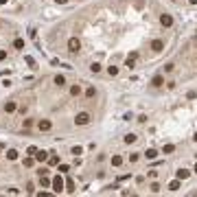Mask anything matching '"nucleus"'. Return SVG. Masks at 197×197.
Segmentation results:
<instances>
[{"instance_id":"nucleus-24","label":"nucleus","mask_w":197,"mask_h":197,"mask_svg":"<svg viewBox=\"0 0 197 197\" xmlns=\"http://www.w3.org/2000/svg\"><path fill=\"white\" fill-rule=\"evenodd\" d=\"M7 158H9V160H18V151H15V149H9V151H7Z\"/></svg>"},{"instance_id":"nucleus-33","label":"nucleus","mask_w":197,"mask_h":197,"mask_svg":"<svg viewBox=\"0 0 197 197\" xmlns=\"http://www.w3.org/2000/svg\"><path fill=\"white\" fill-rule=\"evenodd\" d=\"M31 125H33V120H31V118H27V120H24V129H29Z\"/></svg>"},{"instance_id":"nucleus-19","label":"nucleus","mask_w":197,"mask_h":197,"mask_svg":"<svg viewBox=\"0 0 197 197\" xmlns=\"http://www.w3.org/2000/svg\"><path fill=\"white\" fill-rule=\"evenodd\" d=\"M125 66H127L129 70H134V68H136V59H132V57H127V59H125Z\"/></svg>"},{"instance_id":"nucleus-29","label":"nucleus","mask_w":197,"mask_h":197,"mask_svg":"<svg viewBox=\"0 0 197 197\" xmlns=\"http://www.w3.org/2000/svg\"><path fill=\"white\" fill-rule=\"evenodd\" d=\"M138 160H140L138 153H129V162H138Z\"/></svg>"},{"instance_id":"nucleus-5","label":"nucleus","mask_w":197,"mask_h":197,"mask_svg":"<svg viewBox=\"0 0 197 197\" xmlns=\"http://www.w3.org/2000/svg\"><path fill=\"white\" fill-rule=\"evenodd\" d=\"M160 24H162L164 29H171V27H173V18H171L169 13H162L160 15Z\"/></svg>"},{"instance_id":"nucleus-38","label":"nucleus","mask_w":197,"mask_h":197,"mask_svg":"<svg viewBox=\"0 0 197 197\" xmlns=\"http://www.w3.org/2000/svg\"><path fill=\"white\" fill-rule=\"evenodd\" d=\"M193 140H195V142H197V134H195V136H193Z\"/></svg>"},{"instance_id":"nucleus-9","label":"nucleus","mask_w":197,"mask_h":197,"mask_svg":"<svg viewBox=\"0 0 197 197\" xmlns=\"http://www.w3.org/2000/svg\"><path fill=\"white\" fill-rule=\"evenodd\" d=\"M33 158H35L37 162H46V160H48V151H35Z\"/></svg>"},{"instance_id":"nucleus-28","label":"nucleus","mask_w":197,"mask_h":197,"mask_svg":"<svg viewBox=\"0 0 197 197\" xmlns=\"http://www.w3.org/2000/svg\"><path fill=\"white\" fill-rule=\"evenodd\" d=\"M90 70H92V72H101V64H92Z\"/></svg>"},{"instance_id":"nucleus-32","label":"nucleus","mask_w":197,"mask_h":197,"mask_svg":"<svg viewBox=\"0 0 197 197\" xmlns=\"http://www.w3.org/2000/svg\"><path fill=\"white\" fill-rule=\"evenodd\" d=\"M66 171H70L68 164H59V173H66Z\"/></svg>"},{"instance_id":"nucleus-8","label":"nucleus","mask_w":197,"mask_h":197,"mask_svg":"<svg viewBox=\"0 0 197 197\" xmlns=\"http://www.w3.org/2000/svg\"><path fill=\"white\" fill-rule=\"evenodd\" d=\"M15 110H18V103H15V101H7V103H5V112H7V114H13Z\"/></svg>"},{"instance_id":"nucleus-10","label":"nucleus","mask_w":197,"mask_h":197,"mask_svg":"<svg viewBox=\"0 0 197 197\" xmlns=\"http://www.w3.org/2000/svg\"><path fill=\"white\" fill-rule=\"evenodd\" d=\"M188 175H191V171H188V169H180V171H178V173H175V178H178L180 182H184V180H186Z\"/></svg>"},{"instance_id":"nucleus-15","label":"nucleus","mask_w":197,"mask_h":197,"mask_svg":"<svg viewBox=\"0 0 197 197\" xmlns=\"http://www.w3.org/2000/svg\"><path fill=\"white\" fill-rule=\"evenodd\" d=\"M123 164V156H112V166H120Z\"/></svg>"},{"instance_id":"nucleus-14","label":"nucleus","mask_w":197,"mask_h":197,"mask_svg":"<svg viewBox=\"0 0 197 197\" xmlns=\"http://www.w3.org/2000/svg\"><path fill=\"white\" fill-rule=\"evenodd\" d=\"M156 156H158V151H156V149H147V151H145V158H147V160H153Z\"/></svg>"},{"instance_id":"nucleus-40","label":"nucleus","mask_w":197,"mask_h":197,"mask_svg":"<svg viewBox=\"0 0 197 197\" xmlns=\"http://www.w3.org/2000/svg\"><path fill=\"white\" fill-rule=\"evenodd\" d=\"M193 171H195V173H197V164H195V169H193Z\"/></svg>"},{"instance_id":"nucleus-6","label":"nucleus","mask_w":197,"mask_h":197,"mask_svg":"<svg viewBox=\"0 0 197 197\" xmlns=\"http://www.w3.org/2000/svg\"><path fill=\"white\" fill-rule=\"evenodd\" d=\"M162 48H164V42H162V40H153V42H151V51H153V53H160Z\"/></svg>"},{"instance_id":"nucleus-12","label":"nucleus","mask_w":197,"mask_h":197,"mask_svg":"<svg viewBox=\"0 0 197 197\" xmlns=\"http://www.w3.org/2000/svg\"><path fill=\"white\" fill-rule=\"evenodd\" d=\"M94 96H96V88L94 86H88L86 88V98H94Z\"/></svg>"},{"instance_id":"nucleus-34","label":"nucleus","mask_w":197,"mask_h":197,"mask_svg":"<svg viewBox=\"0 0 197 197\" xmlns=\"http://www.w3.org/2000/svg\"><path fill=\"white\" fill-rule=\"evenodd\" d=\"M7 59V51H2V48H0V61H5Z\"/></svg>"},{"instance_id":"nucleus-3","label":"nucleus","mask_w":197,"mask_h":197,"mask_svg":"<svg viewBox=\"0 0 197 197\" xmlns=\"http://www.w3.org/2000/svg\"><path fill=\"white\" fill-rule=\"evenodd\" d=\"M37 129H40V132H51V129H53V120H48V118L37 120Z\"/></svg>"},{"instance_id":"nucleus-13","label":"nucleus","mask_w":197,"mask_h":197,"mask_svg":"<svg viewBox=\"0 0 197 197\" xmlns=\"http://www.w3.org/2000/svg\"><path fill=\"white\" fill-rule=\"evenodd\" d=\"M162 83H164V79H162V75H156V77H153V81H151V86H156V88H160Z\"/></svg>"},{"instance_id":"nucleus-2","label":"nucleus","mask_w":197,"mask_h":197,"mask_svg":"<svg viewBox=\"0 0 197 197\" xmlns=\"http://www.w3.org/2000/svg\"><path fill=\"white\" fill-rule=\"evenodd\" d=\"M68 51H70V53H79V51H81V42H79L77 37H70V40H68Z\"/></svg>"},{"instance_id":"nucleus-1","label":"nucleus","mask_w":197,"mask_h":197,"mask_svg":"<svg viewBox=\"0 0 197 197\" xmlns=\"http://www.w3.org/2000/svg\"><path fill=\"white\" fill-rule=\"evenodd\" d=\"M90 120H92V114H90V112H79V114L75 116V125H77V127H83V125H88Z\"/></svg>"},{"instance_id":"nucleus-22","label":"nucleus","mask_w":197,"mask_h":197,"mask_svg":"<svg viewBox=\"0 0 197 197\" xmlns=\"http://www.w3.org/2000/svg\"><path fill=\"white\" fill-rule=\"evenodd\" d=\"M70 153H72V156H81V153H83V147H72Z\"/></svg>"},{"instance_id":"nucleus-41","label":"nucleus","mask_w":197,"mask_h":197,"mask_svg":"<svg viewBox=\"0 0 197 197\" xmlns=\"http://www.w3.org/2000/svg\"><path fill=\"white\" fill-rule=\"evenodd\" d=\"M195 40H197V33H195Z\"/></svg>"},{"instance_id":"nucleus-25","label":"nucleus","mask_w":197,"mask_h":197,"mask_svg":"<svg viewBox=\"0 0 197 197\" xmlns=\"http://www.w3.org/2000/svg\"><path fill=\"white\" fill-rule=\"evenodd\" d=\"M107 75H110V77H116V75H118V68H116V66H110V68H107Z\"/></svg>"},{"instance_id":"nucleus-21","label":"nucleus","mask_w":197,"mask_h":197,"mask_svg":"<svg viewBox=\"0 0 197 197\" xmlns=\"http://www.w3.org/2000/svg\"><path fill=\"white\" fill-rule=\"evenodd\" d=\"M22 164H24V166H33V164H35V158H33V156L24 158V162H22Z\"/></svg>"},{"instance_id":"nucleus-26","label":"nucleus","mask_w":197,"mask_h":197,"mask_svg":"<svg viewBox=\"0 0 197 197\" xmlns=\"http://www.w3.org/2000/svg\"><path fill=\"white\" fill-rule=\"evenodd\" d=\"M48 164H59V158H57V156H51V153H48Z\"/></svg>"},{"instance_id":"nucleus-16","label":"nucleus","mask_w":197,"mask_h":197,"mask_svg":"<svg viewBox=\"0 0 197 197\" xmlns=\"http://www.w3.org/2000/svg\"><path fill=\"white\" fill-rule=\"evenodd\" d=\"M169 191H180V180H178V178H175L173 182L169 184Z\"/></svg>"},{"instance_id":"nucleus-31","label":"nucleus","mask_w":197,"mask_h":197,"mask_svg":"<svg viewBox=\"0 0 197 197\" xmlns=\"http://www.w3.org/2000/svg\"><path fill=\"white\" fill-rule=\"evenodd\" d=\"M66 186H68V193H75V184H72V180H68Z\"/></svg>"},{"instance_id":"nucleus-18","label":"nucleus","mask_w":197,"mask_h":197,"mask_svg":"<svg viewBox=\"0 0 197 197\" xmlns=\"http://www.w3.org/2000/svg\"><path fill=\"white\" fill-rule=\"evenodd\" d=\"M13 48H18V51H22V48H24V40H13Z\"/></svg>"},{"instance_id":"nucleus-30","label":"nucleus","mask_w":197,"mask_h":197,"mask_svg":"<svg viewBox=\"0 0 197 197\" xmlns=\"http://www.w3.org/2000/svg\"><path fill=\"white\" fill-rule=\"evenodd\" d=\"M173 68H175V64H166L164 66V72H173Z\"/></svg>"},{"instance_id":"nucleus-20","label":"nucleus","mask_w":197,"mask_h":197,"mask_svg":"<svg viewBox=\"0 0 197 197\" xmlns=\"http://www.w3.org/2000/svg\"><path fill=\"white\" fill-rule=\"evenodd\" d=\"M136 138H138L136 134H127V136H125V142H127V145H134V142H136Z\"/></svg>"},{"instance_id":"nucleus-35","label":"nucleus","mask_w":197,"mask_h":197,"mask_svg":"<svg viewBox=\"0 0 197 197\" xmlns=\"http://www.w3.org/2000/svg\"><path fill=\"white\" fill-rule=\"evenodd\" d=\"M37 173H40V175H48V169H46V166H42V169L37 171Z\"/></svg>"},{"instance_id":"nucleus-37","label":"nucleus","mask_w":197,"mask_h":197,"mask_svg":"<svg viewBox=\"0 0 197 197\" xmlns=\"http://www.w3.org/2000/svg\"><path fill=\"white\" fill-rule=\"evenodd\" d=\"M191 5H197V0H191Z\"/></svg>"},{"instance_id":"nucleus-27","label":"nucleus","mask_w":197,"mask_h":197,"mask_svg":"<svg viewBox=\"0 0 197 197\" xmlns=\"http://www.w3.org/2000/svg\"><path fill=\"white\" fill-rule=\"evenodd\" d=\"M149 188H151V193H160V184H158V182H153Z\"/></svg>"},{"instance_id":"nucleus-36","label":"nucleus","mask_w":197,"mask_h":197,"mask_svg":"<svg viewBox=\"0 0 197 197\" xmlns=\"http://www.w3.org/2000/svg\"><path fill=\"white\" fill-rule=\"evenodd\" d=\"M149 178H153V180L158 178V171H156V169H151V171H149Z\"/></svg>"},{"instance_id":"nucleus-23","label":"nucleus","mask_w":197,"mask_h":197,"mask_svg":"<svg viewBox=\"0 0 197 197\" xmlns=\"http://www.w3.org/2000/svg\"><path fill=\"white\" fill-rule=\"evenodd\" d=\"M175 151V145H164V149H162V153H173Z\"/></svg>"},{"instance_id":"nucleus-4","label":"nucleus","mask_w":197,"mask_h":197,"mask_svg":"<svg viewBox=\"0 0 197 197\" xmlns=\"http://www.w3.org/2000/svg\"><path fill=\"white\" fill-rule=\"evenodd\" d=\"M51 184H53V191H55V193H61V191H64V180H61V175H55V178L51 180Z\"/></svg>"},{"instance_id":"nucleus-7","label":"nucleus","mask_w":197,"mask_h":197,"mask_svg":"<svg viewBox=\"0 0 197 197\" xmlns=\"http://www.w3.org/2000/svg\"><path fill=\"white\" fill-rule=\"evenodd\" d=\"M79 94H81V86H79V83H72V86H70V96L77 98Z\"/></svg>"},{"instance_id":"nucleus-39","label":"nucleus","mask_w":197,"mask_h":197,"mask_svg":"<svg viewBox=\"0 0 197 197\" xmlns=\"http://www.w3.org/2000/svg\"><path fill=\"white\" fill-rule=\"evenodd\" d=\"M57 2H61V5H64V2H66V0H57Z\"/></svg>"},{"instance_id":"nucleus-11","label":"nucleus","mask_w":197,"mask_h":197,"mask_svg":"<svg viewBox=\"0 0 197 197\" xmlns=\"http://www.w3.org/2000/svg\"><path fill=\"white\" fill-rule=\"evenodd\" d=\"M53 81H55V86H57V88H64V86H66V77H64V75H55V79H53Z\"/></svg>"},{"instance_id":"nucleus-17","label":"nucleus","mask_w":197,"mask_h":197,"mask_svg":"<svg viewBox=\"0 0 197 197\" xmlns=\"http://www.w3.org/2000/svg\"><path fill=\"white\" fill-rule=\"evenodd\" d=\"M40 186H44V188H46V186H51V180H48L46 175H40Z\"/></svg>"}]
</instances>
